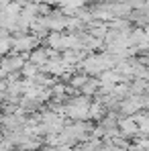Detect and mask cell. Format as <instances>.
<instances>
[{"label": "cell", "instance_id": "obj_1", "mask_svg": "<svg viewBox=\"0 0 149 151\" xmlns=\"http://www.w3.org/2000/svg\"><path fill=\"white\" fill-rule=\"evenodd\" d=\"M4 70H14V68H21L23 65V61L21 59H17V57H10V59H6V61H2L0 63Z\"/></svg>", "mask_w": 149, "mask_h": 151}]
</instances>
